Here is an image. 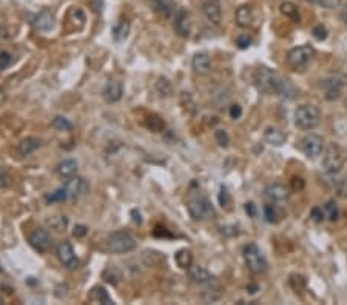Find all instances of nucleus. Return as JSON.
<instances>
[{"instance_id":"obj_1","label":"nucleus","mask_w":347,"mask_h":305,"mask_svg":"<svg viewBox=\"0 0 347 305\" xmlns=\"http://www.w3.org/2000/svg\"><path fill=\"white\" fill-rule=\"evenodd\" d=\"M253 82L256 88L264 94H276L285 99H293L298 94L296 87L290 80L282 79L278 73L266 67H261L255 71Z\"/></svg>"},{"instance_id":"obj_2","label":"nucleus","mask_w":347,"mask_h":305,"mask_svg":"<svg viewBox=\"0 0 347 305\" xmlns=\"http://www.w3.org/2000/svg\"><path fill=\"white\" fill-rule=\"evenodd\" d=\"M345 151L341 148V145H338L336 142H332L327 145V148L324 150V156H322V167L324 171L327 174H338L345 162Z\"/></svg>"},{"instance_id":"obj_3","label":"nucleus","mask_w":347,"mask_h":305,"mask_svg":"<svg viewBox=\"0 0 347 305\" xmlns=\"http://www.w3.org/2000/svg\"><path fill=\"white\" fill-rule=\"evenodd\" d=\"M242 256L246 260V267L252 274H264L269 268V262L259 247L256 243H249L242 250Z\"/></svg>"},{"instance_id":"obj_4","label":"nucleus","mask_w":347,"mask_h":305,"mask_svg":"<svg viewBox=\"0 0 347 305\" xmlns=\"http://www.w3.org/2000/svg\"><path fill=\"white\" fill-rule=\"evenodd\" d=\"M321 122V111L315 105H301L295 111V125L302 131L316 128Z\"/></svg>"},{"instance_id":"obj_5","label":"nucleus","mask_w":347,"mask_h":305,"mask_svg":"<svg viewBox=\"0 0 347 305\" xmlns=\"http://www.w3.org/2000/svg\"><path fill=\"white\" fill-rule=\"evenodd\" d=\"M108 247H110V251H113L116 254H124V253H130L136 248V240L128 231L119 230V231H114L110 234Z\"/></svg>"},{"instance_id":"obj_6","label":"nucleus","mask_w":347,"mask_h":305,"mask_svg":"<svg viewBox=\"0 0 347 305\" xmlns=\"http://www.w3.org/2000/svg\"><path fill=\"white\" fill-rule=\"evenodd\" d=\"M315 50L310 45H301L296 48H292L287 53V64L293 70H301L307 67V64L313 59Z\"/></svg>"},{"instance_id":"obj_7","label":"nucleus","mask_w":347,"mask_h":305,"mask_svg":"<svg viewBox=\"0 0 347 305\" xmlns=\"http://www.w3.org/2000/svg\"><path fill=\"white\" fill-rule=\"evenodd\" d=\"M187 210H189L190 217L195 220H206V219H210L215 216V208L207 197L192 199L187 204Z\"/></svg>"},{"instance_id":"obj_8","label":"nucleus","mask_w":347,"mask_h":305,"mask_svg":"<svg viewBox=\"0 0 347 305\" xmlns=\"http://www.w3.org/2000/svg\"><path fill=\"white\" fill-rule=\"evenodd\" d=\"M347 79L344 74H330L327 79H324L322 82V88H324V96L327 100H336L341 97V93H342V88L345 85Z\"/></svg>"},{"instance_id":"obj_9","label":"nucleus","mask_w":347,"mask_h":305,"mask_svg":"<svg viewBox=\"0 0 347 305\" xmlns=\"http://www.w3.org/2000/svg\"><path fill=\"white\" fill-rule=\"evenodd\" d=\"M299 148L309 159H315V157L321 156V153L324 150V140L318 134H307L301 139Z\"/></svg>"},{"instance_id":"obj_10","label":"nucleus","mask_w":347,"mask_h":305,"mask_svg":"<svg viewBox=\"0 0 347 305\" xmlns=\"http://www.w3.org/2000/svg\"><path fill=\"white\" fill-rule=\"evenodd\" d=\"M30 245L39 251V253H47L51 247V236L45 228H36L30 236H28Z\"/></svg>"},{"instance_id":"obj_11","label":"nucleus","mask_w":347,"mask_h":305,"mask_svg":"<svg viewBox=\"0 0 347 305\" xmlns=\"http://www.w3.org/2000/svg\"><path fill=\"white\" fill-rule=\"evenodd\" d=\"M57 257L62 262V265L67 267L68 270H74L79 265V260L76 257L73 245L68 240H64V242L59 243V247H57Z\"/></svg>"},{"instance_id":"obj_12","label":"nucleus","mask_w":347,"mask_h":305,"mask_svg":"<svg viewBox=\"0 0 347 305\" xmlns=\"http://www.w3.org/2000/svg\"><path fill=\"white\" fill-rule=\"evenodd\" d=\"M65 190H67V193H68V199H79V197H84L87 193H88V190H90V187H88V184L85 182V179H82V177H68V180L65 182Z\"/></svg>"},{"instance_id":"obj_13","label":"nucleus","mask_w":347,"mask_h":305,"mask_svg":"<svg viewBox=\"0 0 347 305\" xmlns=\"http://www.w3.org/2000/svg\"><path fill=\"white\" fill-rule=\"evenodd\" d=\"M173 28L175 31L181 36V37H189L190 31H192V21H190V14L184 10L179 8L175 14V21H173Z\"/></svg>"},{"instance_id":"obj_14","label":"nucleus","mask_w":347,"mask_h":305,"mask_svg":"<svg viewBox=\"0 0 347 305\" xmlns=\"http://www.w3.org/2000/svg\"><path fill=\"white\" fill-rule=\"evenodd\" d=\"M202 13L207 17V21L213 25H219L222 21V8L219 0H204Z\"/></svg>"},{"instance_id":"obj_15","label":"nucleus","mask_w":347,"mask_h":305,"mask_svg":"<svg viewBox=\"0 0 347 305\" xmlns=\"http://www.w3.org/2000/svg\"><path fill=\"white\" fill-rule=\"evenodd\" d=\"M264 194L269 200H272L273 204H281L284 200L289 199V190L281 185V184H273V185H269L266 190H264Z\"/></svg>"},{"instance_id":"obj_16","label":"nucleus","mask_w":347,"mask_h":305,"mask_svg":"<svg viewBox=\"0 0 347 305\" xmlns=\"http://www.w3.org/2000/svg\"><path fill=\"white\" fill-rule=\"evenodd\" d=\"M122 94H124V85L119 80H110L104 90V97L110 104L119 102L122 99Z\"/></svg>"},{"instance_id":"obj_17","label":"nucleus","mask_w":347,"mask_h":305,"mask_svg":"<svg viewBox=\"0 0 347 305\" xmlns=\"http://www.w3.org/2000/svg\"><path fill=\"white\" fill-rule=\"evenodd\" d=\"M189 276H190V279L195 282V283H199V285H206V283H209V282H212L215 277L204 268V267H201V265H190V268H189Z\"/></svg>"},{"instance_id":"obj_18","label":"nucleus","mask_w":347,"mask_h":305,"mask_svg":"<svg viewBox=\"0 0 347 305\" xmlns=\"http://www.w3.org/2000/svg\"><path fill=\"white\" fill-rule=\"evenodd\" d=\"M34 25L39 31H44V33H48L54 28L56 25V21H54V16L48 11V10H44L40 11L37 16H36V21H34Z\"/></svg>"},{"instance_id":"obj_19","label":"nucleus","mask_w":347,"mask_h":305,"mask_svg":"<svg viewBox=\"0 0 347 305\" xmlns=\"http://www.w3.org/2000/svg\"><path fill=\"white\" fill-rule=\"evenodd\" d=\"M253 21H255V16H253V10H252L250 7L244 5V7H239V8L236 10V24H238L241 28H249V27H252Z\"/></svg>"},{"instance_id":"obj_20","label":"nucleus","mask_w":347,"mask_h":305,"mask_svg":"<svg viewBox=\"0 0 347 305\" xmlns=\"http://www.w3.org/2000/svg\"><path fill=\"white\" fill-rule=\"evenodd\" d=\"M192 67H193L195 73H198V74H207L210 71V67H212L210 57L206 53H198V54H195V57L192 60Z\"/></svg>"},{"instance_id":"obj_21","label":"nucleus","mask_w":347,"mask_h":305,"mask_svg":"<svg viewBox=\"0 0 347 305\" xmlns=\"http://www.w3.org/2000/svg\"><path fill=\"white\" fill-rule=\"evenodd\" d=\"M40 145H42V140H40L39 137L30 136V137H25L24 140H21L17 150H19V154H21V156H30V154H33Z\"/></svg>"},{"instance_id":"obj_22","label":"nucleus","mask_w":347,"mask_h":305,"mask_svg":"<svg viewBox=\"0 0 347 305\" xmlns=\"http://www.w3.org/2000/svg\"><path fill=\"white\" fill-rule=\"evenodd\" d=\"M264 139H266V142L270 144V145L281 147V145L285 142V134H284L282 131H279L278 128L269 127V128H266V131H264Z\"/></svg>"},{"instance_id":"obj_23","label":"nucleus","mask_w":347,"mask_h":305,"mask_svg":"<svg viewBox=\"0 0 347 305\" xmlns=\"http://www.w3.org/2000/svg\"><path fill=\"white\" fill-rule=\"evenodd\" d=\"M151 5H153L154 11L164 19H170L173 16V11H175L170 0H151Z\"/></svg>"},{"instance_id":"obj_24","label":"nucleus","mask_w":347,"mask_h":305,"mask_svg":"<svg viewBox=\"0 0 347 305\" xmlns=\"http://www.w3.org/2000/svg\"><path fill=\"white\" fill-rule=\"evenodd\" d=\"M221 297V287L216 282V279H213L212 282L206 283V288L202 291V299L207 302H215Z\"/></svg>"},{"instance_id":"obj_25","label":"nucleus","mask_w":347,"mask_h":305,"mask_svg":"<svg viewBox=\"0 0 347 305\" xmlns=\"http://www.w3.org/2000/svg\"><path fill=\"white\" fill-rule=\"evenodd\" d=\"M77 171V164L73 159H64L59 165H57V173L62 177H71L74 176Z\"/></svg>"},{"instance_id":"obj_26","label":"nucleus","mask_w":347,"mask_h":305,"mask_svg":"<svg viewBox=\"0 0 347 305\" xmlns=\"http://www.w3.org/2000/svg\"><path fill=\"white\" fill-rule=\"evenodd\" d=\"M175 260L178 263L179 268H184V270H189L190 265L193 263V256H192V251L187 250V248H181L176 254H175Z\"/></svg>"},{"instance_id":"obj_27","label":"nucleus","mask_w":347,"mask_h":305,"mask_svg":"<svg viewBox=\"0 0 347 305\" xmlns=\"http://www.w3.org/2000/svg\"><path fill=\"white\" fill-rule=\"evenodd\" d=\"M145 127L151 131V133H162L165 130V122L160 116L157 114H150L145 119Z\"/></svg>"},{"instance_id":"obj_28","label":"nucleus","mask_w":347,"mask_h":305,"mask_svg":"<svg viewBox=\"0 0 347 305\" xmlns=\"http://www.w3.org/2000/svg\"><path fill=\"white\" fill-rule=\"evenodd\" d=\"M90 299L97 302V303H105V305H111L113 300L108 294V291L104 288V287H94L91 294H90Z\"/></svg>"},{"instance_id":"obj_29","label":"nucleus","mask_w":347,"mask_h":305,"mask_svg":"<svg viewBox=\"0 0 347 305\" xmlns=\"http://www.w3.org/2000/svg\"><path fill=\"white\" fill-rule=\"evenodd\" d=\"M281 14L285 16L287 19H290L292 22H299V11H298V7L292 2H282L281 4Z\"/></svg>"},{"instance_id":"obj_30","label":"nucleus","mask_w":347,"mask_h":305,"mask_svg":"<svg viewBox=\"0 0 347 305\" xmlns=\"http://www.w3.org/2000/svg\"><path fill=\"white\" fill-rule=\"evenodd\" d=\"M102 277L105 282H108L110 285H117L122 280V273L117 267H108L104 270Z\"/></svg>"},{"instance_id":"obj_31","label":"nucleus","mask_w":347,"mask_h":305,"mask_svg":"<svg viewBox=\"0 0 347 305\" xmlns=\"http://www.w3.org/2000/svg\"><path fill=\"white\" fill-rule=\"evenodd\" d=\"M128 33H130V22L128 21H122L113 28V37H114L116 42L125 40L128 37Z\"/></svg>"},{"instance_id":"obj_32","label":"nucleus","mask_w":347,"mask_h":305,"mask_svg":"<svg viewBox=\"0 0 347 305\" xmlns=\"http://www.w3.org/2000/svg\"><path fill=\"white\" fill-rule=\"evenodd\" d=\"M156 91L160 97H170L173 94V85L167 77H159L156 82Z\"/></svg>"},{"instance_id":"obj_33","label":"nucleus","mask_w":347,"mask_h":305,"mask_svg":"<svg viewBox=\"0 0 347 305\" xmlns=\"http://www.w3.org/2000/svg\"><path fill=\"white\" fill-rule=\"evenodd\" d=\"M264 216H266V220L270 222V223H278L282 217V213L278 210L276 205L273 204H269L264 207Z\"/></svg>"},{"instance_id":"obj_34","label":"nucleus","mask_w":347,"mask_h":305,"mask_svg":"<svg viewBox=\"0 0 347 305\" xmlns=\"http://www.w3.org/2000/svg\"><path fill=\"white\" fill-rule=\"evenodd\" d=\"M67 199H68V193H67L65 187H60V188H57L56 191H53L51 194H47V196H45V200H47L48 204H53V202H64V200H67Z\"/></svg>"},{"instance_id":"obj_35","label":"nucleus","mask_w":347,"mask_h":305,"mask_svg":"<svg viewBox=\"0 0 347 305\" xmlns=\"http://www.w3.org/2000/svg\"><path fill=\"white\" fill-rule=\"evenodd\" d=\"M142 259H144V262H145L147 265L156 267V265L160 263V260H164V256H162L160 253H154V251H150V253H148V250H147V251L142 253Z\"/></svg>"},{"instance_id":"obj_36","label":"nucleus","mask_w":347,"mask_h":305,"mask_svg":"<svg viewBox=\"0 0 347 305\" xmlns=\"http://www.w3.org/2000/svg\"><path fill=\"white\" fill-rule=\"evenodd\" d=\"M51 125H53V128H56V130H59V131H70V130L73 128L71 122H70L67 117H64V116H56V117L53 119Z\"/></svg>"},{"instance_id":"obj_37","label":"nucleus","mask_w":347,"mask_h":305,"mask_svg":"<svg viewBox=\"0 0 347 305\" xmlns=\"http://www.w3.org/2000/svg\"><path fill=\"white\" fill-rule=\"evenodd\" d=\"M324 214L329 220H336L338 216H339V210H338V205L335 204V200H329L325 205H324Z\"/></svg>"},{"instance_id":"obj_38","label":"nucleus","mask_w":347,"mask_h":305,"mask_svg":"<svg viewBox=\"0 0 347 305\" xmlns=\"http://www.w3.org/2000/svg\"><path fill=\"white\" fill-rule=\"evenodd\" d=\"M289 282H290V287H292L296 293H298V291H302V290L305 288V277L301 276V274H292L290 279H289Z\"/></svg>"},{"instance_id":"obj_39","label":"nucleus","mask_w":347,"mask_h":305,"mask_svg":"<svg viewBox=\"0 0 347 305\" xmlns=\"http://www.w3.org/2000/svg\"><path fill=\"white\" fill-rule=\"evenodd\" d=\"M11 182H13V179H11V174L8 173V170L4 168V167H0V188L10 187Z\"/></svg>"},{"instance_id":"obj_40","label":"nucleus","mask_w":347,"mask_h":305,"mask_svg":"<svg viewBox=\"0 0 347 305\" xmlns=\"http://www.w3.org/2000/svg\"><path fill=\"white\" fill-rule=\"evenodd\" d=\"M307 2H312V4H316L322 8L330 10V8H336L341 4V0H307Z\"/></svg>"},{"instance_id":"obj_41","label":"nucleus","mask_w":347,"mask_h":305,"mask_svg":"<svg viewBox=\"0 0 347 305\" xmlns=\"http://www.w3.org/2000/svg\"><path fill=\"white\" fill-rule=\"evenodd\" d=\"M336 194L341 199H347V176L342 177L338 184H336Z\"/></svg>"},{"instance_id":"obj_42","label":"nucleus","mask_w":347,"mask_h":305,"mask_svg":"<svg viewBox=\"0 0 347 305\" xmlns=\"http://www.w3.org/2000/svg\"><path fill=\"white\" fill-rule=\"evenodd\" d=\"M236 45H238V48L246 50V48H249V47L252 45V37H250L249 34H241V36H238V39H236Z\"/></svg>"},{"instance_id":"obj_43","label":"nucleus","mask_w":347,"mask_h":305,"mask_svg":"<svg viewBox=\"0 0 347 305\" xmlns=\"http://www.w3.org/2000/svg\"><path fill=\"white\" fill-rule=\"evenodd\" d=\"M11 60H13V57H11L10 53H7V51H2V53H0V71H2V70H7V68L11 65Z\"/></svg>"},{"instance_id":"obj_44","label":"nucleus","mask_w":347,"mask_h":305,"mask_svg":"<svg viewBox=\"0 0 347 305\" xmlns=\"http://www.w3.org/2000/svg\"><path fill=\"white\" fill-rule=\"evenodd\" d=\"M215 137H216V142L221 147H227L229 145V134L224 130H216L215 131Z\"/></svg>"},{"instance_id":"obj_45","label":"nucleus","mask_w":347,"mask_h":305,"mask_svg":"<svg viewBox=\"0 0 347 305\" xmlns=\"http://www.w3.org/2000/svg\"><path fill=\"white\" fill-rule=\"evenodd\" d=\"M313 37L316 39V40H324L325 37H327V30H325V27H322V25H316L315 28H313Z\"/></svg>"},{"instance_id":"obj_46","label":"nucleus","mask_w":347,"mask_h":305,"mask_svg":"<svg viewBox=\"0 0 347 305\" xmlns=\"http://www.w3.org/2000/svg\"><path fill=\"white\" fill-rule=\"evenodd\" d=\"M218 199H219V204H221L222 208L230 204V194H229V191H227L226 187H221V191H219V197Z\"/></svg>"},{"instance_id":"obj_47","label":"nucleus","mask_w":347,"mask_h":305,"mask_svg":"<svg viewBox=\"0 0 347 305\" xmlns=\"http://www.w3.org/2000/svg\"><path fill=\"white\" fill-rule=\"evenodd\" d=\"M324 210H321V208H313L312 211H310V217L316 222V223H319V222H322V219H324Z\"/></svg>"},{"instance_id":"obj_48","label":"nucleus","mask_w":347,"mask_h":305,"mask_svg":"<svg viewBox=\"0 0 347 305\" xmlns=\"http://www.w3.org/2000/svg\"><path fill=\"white\" fill-rule=\"evenodd\" d=\"M290 185H292V190H295V191H301L302 188H304V179L302 177H292V180H290Z\"/></svg>"},{"instance_id":"obj_49","label":"nucleus","mask_w":347,"mask_h":305,"mask_svg":"<svg viewBox=\"0 0 347 305\" xmlns=\"http://www.w3.org/2000/svg\"><path fill=\"white\" fill-rule=\"evenodd\" d=\"M87 233H88V227H87V225H82V223L76 225L74 230H73V234H74L76 237H84Z\"/></svg>"},{"instance_id":"obj_50","label":"nucleus","mask_w":347,"mask_h":305,"mask_svg":"<svg viewBox=\"0 0 347 305\" xmlns=\"http://www.w3.org/2000/svg\"><path fill=\"white\" fill-rule=\"evenodd\" d=\"M153 234H154L156 237H171V233H170L167 228H164V227H156V228L153 230Z\"/></svg>"},{"instance_id":"obj_51","label":"nucleus","mask_w":347,"mask_h":305,"mask_svg":"<svg viewBox=\"0 0 347 305\" xmlns=\"http://www.w3.org/2000/svg\"><path fill=\"white\" fill-rule=\"evenodd\" d=\"M242 114V108L239 105H232L230 107V117L232 119H239Z\"/></svg>"},{"instance_id":"obj_52","label":"nucleus","mask_w":347,"mask_h":305,"mask_svg":"<svg viewBox=\"0 0 347 305\" xmlns=\"http://www.w3.org/2000/svg\"><path fill=\"white\" fill-rule=\"evenodd\" d=\"M246 211H247V214H249L250 217H256V214H258L256 207H255L253 202H247V204H246Z\"/></svg>"},{"instance_id":"obj_53","label":"nucleus","mask_w":347,"mask_h":305,"mask_svg":"<svg viewBox=\"0 0 347 305\" xmlns=\"http://www.w3.org/2000/svg\"><path fill=\"white\" fill-rule=\"evenodd\" d=\"M131 216H133V222L134 223H142V217H140V213L137 210H131Z\"/></svg>"},{"instance_id":"obj_54","label":"nucleus","mask_w":347,"mask_h":305,"mask_svg":"<svg viewBox=\"0 0 347 305\" xmlns=\"http://www.w3.org/2000/svg\"><path fill=\"white\" fill-rule=\"evenodd\" d=\"M258 290H259V287H258L256 283H249V285H247V291H249V293H252V294H253V293H256Z\"/></svg>"},{"instance_id":"obj_55","label":"nucleus","mask_w":347,"mask_h":305,"mask_svg":"<svg viewBox=\"0 0 347 305\" xmlns=\"http://www.w3.org/2000/svg\"><path fill=\"white\" fill-rule=\"evenodd\" d=\"M341 19H342V22L347 25V5H344V8L341 10Z\"/></svg>"},{"instance_id":"obj_56","label":"nucleus","mask_w":347,"mask_h":305,"mask_svg":"<svg viewBox=\"0 0 347 305\" xmlns=\"http://www.w3.org/2000/svg\"><path fill=\"white\" fill-rule=\"evenodd\" d=\"M4 100H5V94H4V90L0 88V104H2Z\"/></svg>"},{"instance_id":"obj_57","label":"nucleus","mask_w":347,"mask_h":305,"mask_svg":"<svg viewBox=\"0 0 347 305\" xmlns=\"http://www.w3.org/2000/svg\"><path fill=\"white\" fill-rule=\"evenodd\" d=\"M0 271H2V268H0Z\"/></svg>"}]
</instances>
